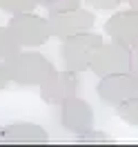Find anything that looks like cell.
I'll return each instance as SVG.
<instances>
[{
	"instance_id": "6da1fadb",
	"label": "cell",
	"mask_w": 138,
	"mask_h": 147,
	"mask_svg": "<svg viewBox=\"0 0 138 147\" xmlns=\"http://www.w3.org/2000/svg\"><path fill=\"white\" fill-rule=\"evenodd\" d=\"M5 65H7L11 83L20 87H40L56 71L51 60L38 51H18L11 58H7Z\"/></svg>"
},
{
	"instance_id": "7a4b0ae2",
	"label": "cell",
	"mask_w": 138,
	"mask_h": 147,
	"mask_svg": "<svg viewBox=\"0 0 138 147\" xmlns=\"http://www.w3.org/2000/svg\"><path fill=\"white\" fill-rule=\"evenodd\" d=\"M100 34H94V31H85V34H76L63 40V63L67 69L71 71L83 74L89 69L92 65L94 54L98 51V47L102 45Z\"/></svg>"
},
{
	"instance_id": "3957f363",
	"label": "cell",
	"mask_w": 138,
	"mask_h": 147,
	"mask_svg": "<svg viewBox=\"0 0 138 147\" xmlns=\"http://www.w3.org/2000/svg\"><path fill=\"white\" fill-rule=\"evenodd\" d=\"M7 27L11 29V34L18 40L20 47H40L51 38V29H49L47 18L36 16L34 11L11 16Z\"/></svg>"
},
{
	"instance_id": "277c9868",
	"label": "cell",
	"mask_w": 138,
	"mask_h": 147,
	"mask_svg": "<svg viewBox=\"0 0 138 147\" xmlns=\"http://www.w3.org/2000/svg\"><path fill=\"white\" fill-rule=\"evenodd\" d=\"M98 78L111 76V74H123V71H131V47H125L120 42H102L98 47V51L94 54L92 65H89Z\"/></svg>"
},
{
	"instance_id": "5b68a950",
	"label": "cell",
	"mask_w": 138,
	"mask_h": 147,
	"mask_svg": "<svg viewBox=\"0 0 138 147\" xmlns=\"http://www.w3.org/2000/svg\"><path fill=\"white\" fill-rule=\"evenodd\" d=\"M98 98L105 105L118 107L123 102H127L129 98L138 96V76L134 71H123V74H111L100 78V83L96 87Z\"/></svg>"
},
{
	"instance_id": "8992f818",
	"label": "cell",
	"mask_w": 138,
	"mask_h": 147,
	"mask_svg": "<svg viewBox=\"0 0 138 147\" xmlns=\"http://www.w3.org/2000/svg\"><path fill=\"white\" fill-rule=\"evenodd\" d=\"M49 29H51V36L65 38L76 36V34H85V31H92L96 16L89 9H69V11H58V13H49L47 16Z\"/></svg>"
},
{
	"instance_id": "52a82bcc",
	"label": "cell",
	"mask_w": 138,
	"mask_h": 147,
	"mask_svg": "<svg viewBox=\"0 0 138 147\" xmlns=\"http://www.w3.org/2000/svg\"><path fill=\"white\" fill-rule=\"evenodd\" d=\"M78 94H80V76L71 69L54 71L40 85V98L47 105H63L65 100L74 98Z\"/></svg>"
},
{
	"instance_id": "ba28073f",
	"label": "cell",
	"mask_w": 138,
	"mask_h": 147,
	"mask_svg": "<svg viewBox=\"0 0 138 147\" xmlns=\"http://www.w3.org/2000/svg\"><path fill=\"white\" fill-rule=\"evenodd\" d=\"M58 107H60V125L67 131L80 136L85 131L94 129V109L89 107V102L83 100L80 96H74V98L65 100Z\"/></svg>"
},
{
	"instance_id": "9c48e42d",
	"label": "cell",
	"mask_w": 138,
	"mask_h": 147,
	"mask_svg": "<svg viewBox=\"0 0 138 147\" xmlns=\"http://www.w3.org/2000/svg\"><path fill=\"white\" fill-rule=\"evenodd\" d=\"M2 145H47L49 134L36 123H11L0 127Z\"/></svg>"
},
{
	"instance_id": "30bf717a",
	"label": "cell",
	"mask_w": 138,
	"mask_h": 147,
	"mask_svg": "<svg viewBox=\"0 0 138 147\" xmlns=\"http://www.w3.org/2000/svg\"><path fill=\"white\" fill-rule=\"evenodd\" d=\"M105 34L125 47L138 45V11H118L105 22Z\"/></svg>"
},
{
	"instance_id": "8fae6325",
	"label": "cell",
	"mask_w": 138,
	"mask_h": 147,
	"mask_svg": "<svg viewBox=\"0 0 138 147\" xmlns=\"http://www.w3.org/2000/svg\"><path fill=\"white\" fill-rule=\"evenodd\" d=\"M18 51H20V45H18V40L13 38L11 29L0 27V60H7V58H11Z\"/></svg>"
},
{
	"instance_id": "7c38bea8",
	"label": "cell",
	"mask_w": 138,
	"mask_h": 147,
	"mask_svg": "<svg viewBox=\"0 0 138 147\" xmlns=\"http://www.w3.org/2000/svg\"><path fill=\"white\" fill-rule=\"evenodd\" d=\"M38 5H42V0H0V9L11 13V16L34 11Z\"/></svg>"
},
{
	"instance_id": "4fadbf2b",
	"label": "cell",
	"mask_w": 138,
	"mask_h": 147,
	"mask_svg": "<svg viewBox=\"0 0 138 147\" xmlns=\"http://www.w3.org/2000/svg\"><path fill=\"white\" fill-rule=\"evenodd\" d=\"M76 143L78 145H114L116 140L111 136H107L105 131H96V129H89L80 136H76Z\"/></svg>"
},
{
	"instance_id": "5bb4252c",
	"label": "cell",
	"mask_w": 138,
	"mask_h": 147,
	"mask_svg": "<svg viewBox=\"0 0 138 147\" xmlns=\"http://www.w3.org/2000/svg\"><path fill=\"white\" fill-rule=\"evenodd\" d=\"M116 111H118V116L125 120L127 125H136L138 127V96H134V98H129L127 102L118 105Z\"/></svg>"
},
{
	"instance_id": "9a60e30c",
	"label": "cell",
	"mask_w": 138,
	"mask_h": 147,
	"mask_svg": "<svg viewBox=\"0 0 138 147\" xmlns=\"http://www.w3.org/2000/svg\"><path fill=\"white\" fill-rule=\"evenodd\" d=\"M83 5V0H42V7L49 13H58V11H69L78 9Z\"/></svg>"
},
{
	"instance_id": "2e32d148",
	"label": "cell",
	"mask_w": 138,
	"mask_h": 147,
	"mask_svg": "<svg viewBox=\"0 0 138 147\" xmlns=\"http://www.w3.org/2000/svg\"><path fill=\"white\" fill-rule=\"evenodd\" d=\"M83 2L94 11H111L116 7H120L125 0H83Z\"/></svg>"
},
{
	"instance_id": "e0dca14e",
	"label": "cell",
	"mask_w": 138,
	"mask_h": 147,
	"mask_svg": "<svg viewBox=\"0 0 138 147\" xmlns=\"http://www.w3.org/2000/svg\"><path fill=\"white\" fill-rule=\"evenodd\" d=\"M9 83H11V78H9V74H7V65H5V60H0V92Z\"/></svg>"
},
{
	"instance_id": "ac0fdd59",
	"label": "cell",
	"mask_w": 138,
	"mask_h": 147,
	"mask_svg": "<svg viewBox=\"0 0 138 147\" xmlns=\"http://www.w3.org/2000/svg\"><path fill=\"white\" fill-rule=\"evenodd\" d=\"M131 71L138 76V45L131 47Z\"/></svg>"
},
{
	"instance_id": "d6986e66",
	"label": "cell",
	"mask_w": 138,
	"mask_h": 147,
	"mask_svg": "<svg viewBox=\"0 0 138 147\" xmlns=\"http://www.w3.org/2000/svg\"><path fill=\"white\" fill-rule=\"evenodd\" d=\"M127 2H129V9L138 11V0H127Z\"/></svg>"
}]
</instances>
